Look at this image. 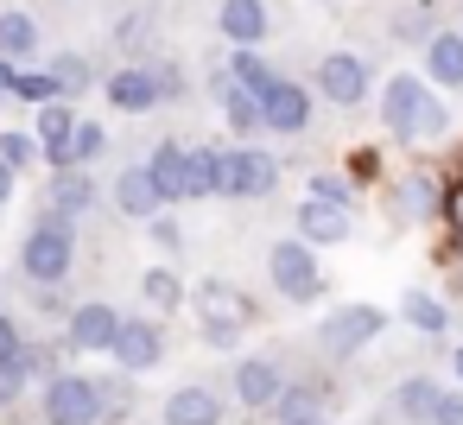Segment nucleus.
Here are the masks:
<instances>
[{
	"instance_id": "f257e3e1",
	"label": "nucleus",
	"mask_w": 463,
	"mask_h": 425,
	"mask_svg": "<svg viewBox=\"0 0 463 425\" xmlns=\"http://www.w3.org/2000/svg\"><path fill=\"white\" fill-rule=\"evenodd\" d=\"M381 121H387L400 140H431V134L450 128V115L431 102V90H425L419 77H393V83L381 90Z\"/></svg>"
},
{
	"instance_id": "f03ea898",
	"label": "nucleus",
	"mask_w": 463,
	"mask_h": 425,
	"mask_svg": "<svg viewBox=\"0 0 463 425\" xmlns=\"http://www.w3.org/2000/svg\"><path fill=\"white\" fill-rule=\"evenodd\" d=\"M191 298H197V324H203V336L222 343V349H229V343L248 330V317H254V298H248L241 286H229V279H203Z\"/></svg>"
},
{
	"instance_id": "7ed1b4c3",
	"label": "nucleus",
	"mask_w": 463,
	"mask_h": 425,
	"mask_svg": "<svg viewBox=\"0 0 463 425\" xmlns=\"http://www.w3.org/2000/svg\"><path fill=\"white\" fill-rule=\"evenodd\" d=\"M279 184V159L260 153V146H235V153H216V191L222 197H267Z\"/></svg>"
},
{
	"instance_id": "20e7f679",
	"label": "nucleus",
	"mask_w": 463,
	"mask_h": 425,
	"mask_svg": "<svg viewBox=\"0 0 463 425\" xmlns=\"http://www.w3.org/2000/svg\"><path fill=\"white\" fill-rule=\"evenodd\" d=\"M102 406H109L102 387L83 381V374H58V381L45 387V419H52V425H96V419H109Z\"/></svg>"
},
{
	"instance_id": "39448f33",
	"label": "nucleus",
	"mask_w": 463,
	"mask_h": 425,
	"mask_svg": "<svg viewBox=\"0 0 463 425\" xmlns=\"http://www.w3.org/2000/svg\"><path fill=\"white\" fill-rule=\"evenodd\" d=\"M26 273H33L39 286H58V279L71 273V216L52 210V222L33 229V241H26Z\"/></svg>"
},
{
	"instance_id": "423d86ee",
	"label": "nucleus",
	"mask_w": 463,
	"mask_h": 425,
	"mask_svg": "<svg viewBox=\"0 0 463 425\" xmlns=\"http://www.w3.org/2000/svg\"><path fill=\"white\" fill-rule=\"evenodd\" d=\"M311 248H317V241H279V248L267 254V273H273V286H279L286 298H298V305L324 292V273H317Z\"/></svg>"
},
{
	"instance_id": "0eeeda50",
	"label": "nucleus",
	"mask_w": 463,
	"mask_h": 425,
	"mask_svg": "<svg viewBox=\"0 0 463 425\" xmlns=\"http://www.w3.org/2000/svg\"><path fill=\"white\" fill-rule=\"evenodd\" d=\"M128 374H146V368H159V355H165V336L146 324V317H128L121 324V336H115V349H109Z\"/></svg>"
},
{
	"instance_id": "6e6552de",
	"label": "nucleus",
	"mask_w": 463,
	"mask_h": 425,
	"mask_svg": "<svg viewBox=\"0 0 463 425\" xmlns=\"http://www.w3.org/2000/svg\"><path fill=\"white\" fill-rule=\"evenodd\" d=\"M260 115H267L273 134H298V128L311 121V96H305L298 83H279V77H273V83L260 90Z\"/></svg>"
},
{
	"instance_id": "1a4fd4ad",
	"label": "nucleus",
	"mask_w": 463,
	"mask_h": 425,
	"mask_svg": "<svg viewBox=\"0 0 463 425\" xmlns=\"http://www.w3.org/2000/svg\"><path fill=\"white\" fill-rule=\"evenodd\" d=\"M381 324H387V311H374V305H349V311H336L330 324H324V349H362L368 336H381Z\"/></svg>"
},
{
	"instance_id": "9d476101",
	"label": "nucleus",
	"mask_w": 463,
	"mask_h": 425,
	"mask_svg": "<svg viewBox=\"0 0 463 425\" xmlns=\"http://www.w3.org/2000/svg\"><path fill=\"white\" fill-rule=\"evenodd\" d=\"M298 235L330 248V241H349V203H330V197H311L298 203Z\"/></svg>"
},
{
	"instance_id": "9b49d317",
	"label": "nucleus",
	"mask_w": 463,
	"mask_h": 425,
	"mask_svg": "<svg viewBox=\"0 0 463 425\" xmlns=\"http://www.w3.org/2000/svg\"><path fill=\"white\" fill-rule=\"evenodd\" d=\"M121 311L115 305H77L71 311V343L77 349H115V336H121Z\"/></svg>"
},
{
	"instance_id": "f8f14e48",
	"label": "nucleus",
	"mask_w": 463,
	"mask_h": 425,
	"mask_svg": "<svg viewBox=\"0 0 463 425\" xmlns=\"http://www.w3.org/2000/svg\"><path fill=\"white\" fill-rule=\"evenodd\" d=\"M317 83H324V96H330L336 109H355V102H362V90H368V71H362V58L336 52V58H324Z\"/></svg>"
},
{
	"instance_id": "ddd939ff",
	"label": "nucleus",
	"mask_w": 463,
	"mask_h": 425,
	"mask_svg": "<svg viewBox=\"0 0 463 425\" xmlns=\"http://www.w3.org/2000/svg\"><path fill=\"white\" fill-rule=\"evenodd\" d=\"M146 172H153V184L165 191V203H178V197H191V153L178 146V140H165L153 159H146Z\"/></svg>"
},
{
	"instance_id": "4468645a",
	"label": "nucleus",
	"mask_w": 463,
	"mask_h": 425,
	"mask_svg": "<svg viewBox=\"0 0 463 425\" xmlns=\"http://www.w3.org/2000/svg\"><path fill=\"white\" fill-rule=\"evenodd\" d=\"M71 140H77V121H71V109L45 102V109H39V146H45V159H52L58 172L71 165Z\"/></svg>"
},
{
	"instance_id": "2eb2a0df",
	"label": "nucleus",
	"mask_w": 463,
	"mask_h": 425,
	"mask_svg": "<svg viewBox=\"0 0 463 425\" xmlns=\"http://www.w3.org/2000/svg\"><path fill=\"white\" fill-rule=\"evenodd\" d=\"M109 102L128 109V115H146V109L159 102V77H146V71H115V77H109Z\"/></svg>"
},
{
	"instance_id": "dca6fc26",
	"label": "nucleus",
	"mask_w": 463,
	"mask_h": 425,
	"mask_svg": "<svg viewBox=\"0 0 463 425\" xmlns=\"http://www.w3.org/2000/svg\"><path fill=\"white\" fill-rule=\"evenodd\" d=\"M115 203H121V216H153V210L165 203V191L153 184V172H146V165H134V172H121Z\"/></svg>"
},
{
	"instance_id": "f3484780",
	"label": "nucleus",
	"mask_w": 463,
	"mask_h": 425,
	"mask_svg": "<svg viewBox=\"0 0 463 425\" xmlns=\"http://www.w3.org/2000/svg\"><path fill=\"white\" fill-rule=\"evenodd\" d=\"M222 419V406H216V393H203V387H178L172 400H165V425H216Z\"/></svg>"
},
{
	"instance_id": "a211bd4d",
	"label": "nucleus",
	"mask_w": 463,
	"mask_h": 425,
	"mask_svg": "<svg viewBox=\"0 0 463 425\" xmlns=\"http://www.w3.org/2000/svg\"><path fill=\"white\" fill-rule=\"evenodd\" d=\"M222 33L235 45H260L267 39V7L260 0H222Z\"/></svg>"
},
{
	"instance_id": "6ab92c4d",
	"label": "nucleus",
	"mask_w": 463,
	"mask_h": 425,
	"mask_svg": "<svg viewBox=\"0 0 463 425\" xmlns=\"http://www.w3.org/2000/svg\"><path fill=\"white\" fill-rule=\"evenodd\" d=\"M90 203H96V178H83L77 165H64V172L52 178V210H58V216H83Z\"/></svg>"
},
{
	"instance_id": "aec40b11",
	"label": "nucleus",
	"mask_w": 463,
	"mask_h": 425,
	"mask_svg": "<svg viewBox=\"0 0 463 425\" xmlns=\"http://www.w3.org/2000/svg\"><path fill=\"white\" fill-rule=\"evenodd\" d=\"M235 393H241V406H273V400H279L273 362H241V368H235Z\"/></svg>"
},
{
	"instance_id": "412c9836",
	"label": "nucleus",
	"mask_w": 463,
	"mask_h": 425,
	"mask_svg": "<svg viewBox=\"0 0 463 425\" xmlns=\"http://www.w3.org/2000/svg\"><path fill=\"white\" fill-rule=\"evenodd\" d=\"M425 71H431L438 83L463 90V39H457V33H438V39L425 45Z\"/></svg>"
},
{
	"instance_id": "4be33fe9",
	"label": "nucleus",
	"mask_w": 463,
	"mask_h": 425,
	"mask_svg": "<svg viewBox=\"0 0 463 425\" xmlns=\"http://www.w3.org/2000/svg\"><path fill=\"white\" fill-rule=\"evenodd\" d=\"M279 425H317L324 419V393L317 387H279Z\"/></svg>"
},
{
	"instance_id": "5701e85b",
	"label": "nucleus",
	"mask_w": 463,
	"mask_h": 425,
	"mask_svg": "<svg viewBox=\"0 0 463 425\" xmlns=\"http://www.w3.org/2000/svg\"><path fill=\"white\" fill-rule=\"evenodd\" d=\"M39 52V26L26 14H0V58H33Z\"/></svg>"
},
{
	"instance_id": "b1692460",
	"label": "nucleus",
	"mask_w": 463,
	"mask_h": 425,
	"mask_svg": "<svg viewBox=\"0 0 463 425\" xmlns=\"http://www.w3.org/2000/svg\"><path fill=\"white\" fill-rule=\"evenodd\" d=\"M229 128H235V134L267 128V115H260V90H248V83H235V90H229Z\"/></svg>"
},
{
	"instance_id": "393cba45",
	"label": "nucleus",
	"mask_w": 463,
	"mask_h": 425,
	"mask_svg": "<svg viewBox=\"0 0 463 425\" xmlns=\"http://www.w3.org/2000/svg\"><path fill=\"white\" fill-rule=\"evenodd\" d=\"M140 298H146L153 311H178V305H184V286H178V273H165V267H153V273L140 279Z\"/></svg>"
},
{
	"instance_id": "a878e982",
	"label": "nucleus",
	"mask_w": 463,
	"mask_h": 425,
	"mask_svg": "<svg viewBox=\"0 0 463 425\" xmlns=\"http://www.w3.org/2000/svg\"><path fill=\"white\" fill-rule=\"evenodd\" d=\"M400 317H406L412 330H425V336H438V330L450 324V317H444V305H438V298H425V292H406V298H400Z\"/></svg>"
},
{
	"instance_id": "bb28decb",
	"label": "nucleus",
	"mask_w": 463,
	"mask_h": 425,
	"mask_svg": "<svg viewBox=\"0 0 463 425\" xmlns=\"http://www.w3.org/2000/svg\"><path fill=\"white\" fill-rule=\"evenodd\" d=\"M438 400H444V393H438L431 381H406V387L393 393V406H400L406 419H431V412H438Z\"/></svg>"
},
{
	"instance_id": "cd10ccee",
	"label": "nucleus",
	"mask_w": 463,
	"mask_h": 425,
	"mask_svg": "<svg viewBox=\"0 0 463 425\" xmlns=\"http://www.w3.org/2000/svg\"><path fill=\"white\" fill-rule=\"evenodd\" d=\"M387 203H393V216H425V210H431V184H425V178H400Z\"/></svg>"
},
{
	"instance_id": "c85d7f7f",
	"label": "nucleus",
	"mask_w": 463,
	"mask_h": 425,
	"mask_svg": "<svg viewBox=\"0 0 463 425\" xmlns=\"http://www.w3.org/2000/svg\"><path fill=\"white\" fill-rule=\"evenodd\" d=\"M109 146V134L96 128V121H77V140H71V165H90L96 153Z\"/></svg>"
},
{
	"instance_id": "c756f323",
	"label": "nucleus",
	"mask_w": 463,
	"mask_h": 425,
	"mask_svg": "<svg viewBox=\"0 0 463 425\" xmlns=\"http://www.w3.org/2000/svg\"><path fill=\"white\" fill-rule=\"evenodd\" d=\"M26 374H33V362H26V349H20V355H7V362H0V400H20V393H26Z\"/></svg>"
},
{
	"instance_id": "7c9ffc66",
	"label": "nucleus",
	"mask_w": 463,
	"mask_h": 425,
	"mask_svg": "<svg viewBox=\"0 0 463 425\" xmlns=\"http://www.w3.org/2000/svg\"><path fill=\"white\" fill-rule=\"evenodd\" d=\"M235 83H248V90H267V83H273V77H267V64L254 58V45H241V52H235Z\"/></svg>"
},
{
	"instance_id": "2f4dec72",
	"label": "nucleus",
	"mask_w": 463,
	"mask_h": 425,
	"mask_svg": "<svg viewBox=\"0 0 463 425\" xmlns=\"http://www.w3.org/2000/svg\"><path fill=\"white\" fill-rule=\"evenodd\" d=\"M14 90H20L26 102H58V96H64V83H58L52 71H45V77H14Z\"/></svg>"
},
{
	"instance_id": "473e14b6",
	"label": "nucleus",
	"mask_w": 463,
	"mask_h": 425,
	"mask_svg": "<svg viewBox=\"0 0 463 425\" xmlns=\"http://www.w3.org/2000/svg\"><path fill=\"white\" fill-rule=\"evenodd\" d=\"M210 191H216V153L197 146L191 153V197H210Z\"/></svg>"
},
{
	"instance_id": "72a5a7b5",
	"label": "nucleus",
	"mask_w": 463,
	"mask_h": 425,
	"mask_svg": "<svg viewBox=\"0 0 463 425\" xmlns=\"http://www.w3.org/2000/svg\"><path fill=\"white\" fill-rule=\"evenodd\" d=\"M52 77L64 83V96H77V90H90V64H83V58H58V64H52Z\"/></svg>"
},
{
	"instance_id": "f704fd0d",
	"label": "nucleus",
	"mask_w": 463,
	"mask_h": 425,
	"mask_svg": "<svg viewBox=\"0 0 463 425\" xmlns=\"http://www.w3.org/2000/svg\"><path fill=\"white\" fill-rule=\"evenodd\" d=\"M33 153H45V146L26 140V134H0V159H7V165H33Z\"/></svg>"
},
{
	"instance_id": "c9c22d12",
	"label": "nucleus",
	"mask_w": 463,
	"mask_h": 425,
	"mask_svg": "<svg viewBox=\"0 0 463 425\" xmlns=\"http://www.w3.org/2000/svg\"><path fill=\"white\" fill-rule=\"evenodd\" d=\"M431 419H438V425H463V393H444Z\"/></svg>"
},
{
	"instance_id": "e433bc0d",
	"label": "nucleus",
	"mask_w": 463,
	"mask_h": 425,
	"mask_svg": "<svg viewBox=\"0 0 463 425\" xmlns=\"http://www.w3.org/2000/svg\"><path fill=\"white\" fill-rule=\"evenodd\" d=\"M311 197H330V203H349V184H343V178H317V184H311Z\"/></svg>"
},
{
	"instance_id": "4c0bfd02",
	"label": "nucleus",
	"mask_w": 463,
	"mask_h": 425,
	"mask_svg": "<svg viewBox=\"0 0 463 425\" xmlns=\"http://www.w3.org/2000/svg\"><path fill=\"white\" fill-rule=\"evenodd\" d=\"M14 172H20V165H7V159H0V203L14 197Z\"/></svg>"
},
{
	"instance_id": "58836bf2",
	"label": "nucleus",
	"mask_w": 463,
	"mask_h": 425,
	"mask_svg": "<svg viewBox=\"0 0 463 425\" xmlns=\"http://www.w3.org/2000/svg\"><path fill=\"white\" fill-rule=\"evenodd\" d=\"M450 222L463 229V191H450Z\"/></svg>"
},
{
	"instance_id": "ea45409f",
	"label": "nucleus",
	"mask_w": 463,
	"mask_h": 425,
	"mask_svg": "<svg viewBox=\"0 0 463 425\" xmlns=\"http://www.w3.org/2000/svg\"><path fill=\"white\" fill-rule=\"evenodd\" d=\"M14 90V71H7V58H0V96H7Z\"/></svg>"
},
{
	"instance_id": "a19ab883",
	"label": "nucleus",
	"mask_w": 463,
	"mask_h": 425,
	"mask_svg": "<svg viewBox=\"0 0 463 425\" xmlns=\"http://www.w3.org/2000/svg\"><path fill=\"white\" fill-rule=\"evenodd\" d=\"M457 374H463V349H457Z\"/></svg>"
},
{
	"instance_id": "79ce46f5",
	"label": "nucleus",
	"mask_w": 463,
	"mask_h": 425,
	"mask_svg": "<svg viewBox=\"0 0 463 425\" xmlns=\"http://www.w3.org/2000/svg\"><path fill=\"white\" fill-rule=\"evenodd\" d=\"M317 425H324V419H317Z\"/></svg>"
}]
</instances>
